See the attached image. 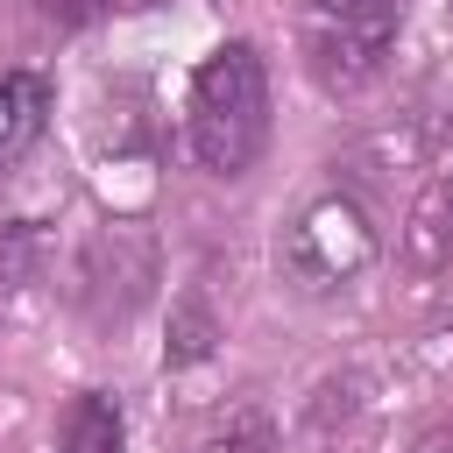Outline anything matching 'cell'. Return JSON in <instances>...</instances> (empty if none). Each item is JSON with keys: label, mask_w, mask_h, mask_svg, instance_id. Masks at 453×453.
<instances>
[{"label": "cell", "mask_w": 453, "mask_h": 453, "mask_svg": "<svg viewBox=\"0 0 453 453\" xmlns=\"http://www.w3.org/2000/svg\"><path fill=\"white\" fill-rule=\"evenodd\" d=\"M269 142V71L255 42H219L191 78V156L212 177H241Z\"/></svg>", "instance_id": "6da1fadb"}, {"label": "cell", "mask_w": 453, "mask_h": 453, "mask_svg": "<svg viewBox=\"0 0 453 453\" xmlns=\"http://www.w3.org/2000/svg\"><path fill=\"white\" fill-rule=\"evenodd\" d=\"M403 28V0H304V71L319 92L347 99L382 78L389 42Z\"/></svg>", "instance_id": "7a4b0ae2"}, {"label": "cell", "mask_w": 453, "mask_h": 453, "mask_svg": "<svg viewBox=\"0 0 453 453\" xmlns=\"http://www.w3.org/2000/svg\"><path fill=\"white\" fill-rule=\"evenodd\" d=\"M368 262H375V219H368V205H361L354 191L311 198V205L283 226V248H276V269H283L304 297L347 290Z\"/></svg>", "instance_id": "3957f363"}, {"label": "cell", "mask_w": 453, "mask_h": 453, "mask_svg": "<svg viewBox=\"0 0 453 453\" xmlns=\"http://www.w3.org/2000/svg\"><path fill=\"white\" fill-rule=\"evenodd\" d=\"M149 290H156V234H149L142 219L99 226V234L85 241V255H78V283H71L78 311H85L92 326H127Z\"/></svg>", "instance_id": "277c9868"}, {"label": "cell", "mask_w": 453, "mask_h": 453, "mask_svg": "<svg viewBox=\"0 0 453 453\" xmlns=\"http://www.w3.org/2000/svg\"><path fill=\"white\" fill-rule=\"evenodd\" d=\"M439 149H446V120H439L432 106H403L396 120L361 127V134L347 142L340 170H347V184H361L368 198H382V191H396V184H425V170L439 163Z\"/></svg>", "instance_id": "5b68a950"}, {"label": "cell", "mask_w": 453, "mask_h": 453, "mask_svg": "<svg viewBox=\"0 0 453 453\" xmlns=\"http://www.w3.org/2000/svg\"><path fill=\"white\" fill-rule=\"evenodd\" d=\"M396 255H403L411 276H439V269H453V163H432L425 184L411 191Z\"/></svg>", "instance_id": "8992f818"}, {"label": "cell", "mask_w": 453, "mask_h": 453, "mask_svg": "<svg viewBox=\"0 0 453 453\" xmlns=\"http://www.w3.org/2000/svg\"><path fill=\"white\" fill-rule=\"evenodd\" d=\"M42 127H50V78L42 71H7L0 78V163H14Z\"/></svg>", "instance_id": "52a82bcc"}, {"label": "cell", "mask_w": 453, "mask_h": 453, "mask_svg": "<svg viewBox=\"0 0 453 453\" xmlns=\"http://www.w3.org/2000/svg\"><path fill=\"white\" fill-rule=\"evenodd\" d=\"M57 453H127L120 396H106V389L71 396V411H64V425H57Z\"/></svg>", "instance_id": "ba28073f"}, {"label": "cell", "mask_w": 453, "mask_h": 453, "mask_svg": "<svg viewBox=\"0 0 453 453\" xmlns=\"http://www.w3.org/2000/svg\"><path fill=\"white\" fill-rule=\"evenodd\" d=\"M212 340H219V319H212V304H205L198 290H184V297H177V311H170L163 368H198V361L212 354Z\"/></svg>", "instance_id": "9c48e42d"}, {"label": "cell", "mask_w": 453, "mask_h": 453, "mask_svg": "<svg viewBox=\"0 0 453 453\" xmlns=\"http://www.w3.org/2000/svg\"><path fill=\"white\" fill-rule=\"evenodd\" d=\"M205 453H276V425H269L255 403H241V411L205 439Z\"/></svg>", "instance_id": "30bf717a"}, {"label": "cell", "mask_w": 453, "mask_h": 453, "mask_svg": "<svg viewBox=\"0 0 453 453\" xmlns=\"http://www.w3.org/2000/svg\"><path fill=\"white\" fill-rule=\"evenodd\" d=\"M418 453H453V425H439V432H425V439H418Z\"/></svg>", "instance_id": "8fae6325"}]
</instances>
